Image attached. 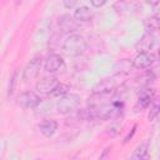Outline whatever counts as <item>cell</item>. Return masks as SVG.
<instances>
[{
	"instance_id": "cell-16",
	"label": "cell",
	"mask_w": 160,
	"mask_h": 160,
	"mask_svg": "<svg viewBox=\"0 0 160 160\" xmlns=\"http://www.w3.org/2000/svg\"><path fill=\"white\" fill-rule=\"evenodd\" d=\"M68 90H69V86H68V85L59 82V84L49 92V95H50L51 98H61L62 95H65V94L68 92Z\"/></svg>"
},
{
	"instance_id": "cell-13",
	"label": "cell",
	"mask_w": 160,
	"mask_h": 160,
	"mask_svg": "<svg viewBox=\"0 0 160 160\" xmlns=\"http://www.w3.org/2000/svg\"><path fill=\"white\" fill-rule=\"evenodd\" d=\"M74 19L79 22H88L92 19V11L88 6L76 8V10L74 11Z\"/></svg>"
},
{
	"instance_id": "cell-25",
	"label": "cell",
	"mask_w": 160,
	"mask_h": 160,
	"mask_svg": "<svg viewBox=\"0 0 160 160\" xmlns=\"http://www.w3.org/2000/svg\"><path fill=\"white\" fill-rule=\"evenodd\" d=\"M144 1L149 5H151V6H156L159 4V0H144Z\"/></svg>"
},
{
	"instance_id": "cell-9",
	"label": "cell",
	"mask_w": 160,
	"mask_h": 160,
	"mask_svg": "<svg viewBox=\"0 0 160 160\" xmlns=\"http://www.w3.org/2000/svg\"><path fill=\"white\" fill-rule=\"evenodd\" d=\"M62 66H64V59H62V56H60L59 54H50V55L46 58L45 64H44L45 71H48V72H50V74L59 71Z\"/></svg>"
},
{
	"instance_id": "cell-22",
	"label": "cell",
	"mask_w": 160,
	"mask_h": 160,
	"mask_svg": "<svg viewBox=\"0 0 160 160\" xmlns=\"http://www.w3.org/2000/svg\"><path fill=\"white\" fill-rule=\"evenodd\" d=\"M106 1H108V0H90V4H91L94 8L99 9V8L104 6V5L106 4Z\"/></svg>"
},
{
	"instance_id": "cell-10",
	"label": "cell",
	"mask_w": 160,
	"mask_h": 160,
	"mask_svg": "<svg viewBox=\"0 0 160 160\" xmlns=\"http://www.w3.org/2000/svg\"><path fill=\"white\" fill-rule=\"evenodd\" d=\"M59 84V80L56 76H45L41 80H39V82L36 84V90L41 94H49L56 85Z\"/></svg>"
},
{
	"instance_id": "cell-23",
	"label": "cell",
	"mask_w": 160,
	"mask_h": 160,
	"mask_svg": "<svg viewBox=\"0 0 160 160\" xmlns=\"http://www.w3.org/2000/svg\"><path fill=\"white\" fill-rule=\"evenodd\" d=\"M62 1H64V6L68 8V9L74 8L75 4H76V0H62Z\"/></svg>"
},
{
	"instance_id": "cell-14",
	"label": "cell",
	"mask_w": 160,
	"mask_h": 160,
	"mask_svg": "<svg viewBox=\"0 0 160 160\" xmlns=\"http://www.w3.org/2000/svg\"><path fill=\"white\" fill-rule=\"evenodd\" d=\"M131 159L134 160H145L149 159V146L148 144H140L139 146H136V149L134 150Z\"/></svg>"
},
{
	"instance_id": "cell-11",
	"label": "cell",
	"mask_w": 160,
	"mask_h": 160,
	"mask_svg": "<svg viewBox=\"0 0 160 160\" xmlns=\"http://www.w3.org/2000/svg\"><path fill=\"white\" fill-rule=\"evenodd\" d=\"M154 42H155V38H154V34H150V32H145L141 39L136 42V50L139 52H148L152 49L154 46Z\"/></svg>"
},
{
	"instance_id": "cell-7",
	"label": "cell",
	"mask_w": 160,
	"mask_h": 160,
	"mask_svg": "<svg viewBox=\"0 0 160 160\" xmlns=\"http://www.w3.org/2000/svg\"><path fill=\"white\" fill-rule=\"evenodd\" d=\"M155 60H156L155 55L148 51V52H139L131 62H132V68L141 70V69L151 68V66L154 65Z\"/></svg>"
},
{
	"instance_id": "cell-5",
	"label": "cell",
	"mask_w": 160,
	"mask_h": 160,
	"mask_svg": "<svg viewBox=\"0 0 160 160\" xmlns=\"http://www.w3.org/2000/svg\"><path fill=\"white\" fill-rule=\"evenodd\" d=\"M154 89L150 88V86H145V88H141L140 92H139V98H138V101L135 104V111L139 112L144 109H146L149 106V104L151 102L152 98H154Z\"/></svg>"
},
{
	"instance_id": "cell-27",
	"label": "cell",
	"mask_w": 160,
	"mask_h": 160,
	"mask_svg": "<svg viewBox=\"0 0 160 160\" xmlns=\"http://www.w3.org/2000/svg\"><path fill=\"white\" fill-rule=\"evenodd\" d=\"M121 1H130V0H121Z\"/></svg>"
},
{
	"instance_id": "cell-15",
	"label": "cell",
	"mask_w": 160,
	"mask_h": 160,
	"mask_svg": "<svg viewBox=\"0 0 160 160\" xmlns=\"http://www.w3.org/2000/svg\"><path fill=\"white\" fill-rule=\"evenodd\" d=\"M144 28H145L146 32L154 34L159 29V15L155 14L154 16H150V18L145 19L144 20Z\"/></svg>"
},
{
	"instance_id": "cell-6",
	"label": "cell",
	"mask_w": 160,
	"mask_h": 160,
	"mask_svg": "<svg viewBox=\"0 0 160 160\" xmlns=\"http://www.w3.org/2000/svg\"><path fill=\"white\" fill-rule=\"evenodd\" d=\"M41 99L34 91H25L18 96V104L24 109H34L40 104Z\"/></svg>"
},
{
	"instance_id": "cell-17",
	"label": "cell",
	"mask_w": 160,
	"mask_h": 160,
	"mask_svg": "<svg viewBox=\"0 0 160 160\" xmlns=\"http://www.w3.org/2000/svg\"><path fill=\"white\" fill-rule=\"evenodd\" d=\"M149 105H150V110H149V115H148V118H149L150 121H154V120L158 118V115H159V110H160L159 100H158V99H154V100H151V102H150Z\"/></svg>"
},
{
	"instance_id": "cell-21",
	"label": "cell",
	"mask_w": 160,
	"mask_h": 160,
	"mask_svg": "<svg viewBox=\"0 0 160 160\" xmlns=\"http://www.w3.org/2000/svg\"><path fill=\"white\" fill-rule=\"evenodd\" d=\"M118 129H119V124H116V122H112L110 126H109V134L111 135V136H115L116 134H118Z\"/></svg>"
},
{
	"instance_id": "cell-24",
	"label": "cell",
	"mask_w": 160,
	"mask_h": 160,
	"mask_svg": "<svg viewBox=\"0 0 160 160\" xmlns=\"http://www.w3.org/2000/svg\"><path fill=\"white\" fill-rule=\"evenodd\" d=\"M135 131H136V125H134V126H132V129H131V132H129V134L125 136V139H124V144H125V142H128V141H129V139H131V138H132V135L135 134Z\"/></svg>"
},
{
	"instance_id": "cell-3",
	"label": "cell",
	"mask_w": 160,
	"mask_h": 160,
	"mask_svg": "<svg viewBox=\"0 0 160 160\" xmlns=\"http://www.w3.org/2000/svg\"><path fill=\"white\" fill-rule=\"evenodd\" d=\"M80 96L74 92H66L61 98H59V101L56 104V110L59 114H70L71 111L76 110L80 105Z\"/></svg>"
},
{
	"instance_id": "cell-12",
	"label": "cell",
	"mask_w": 160,
	"mask_h": 160,
	"mask_svg": "<svg viewBox=\"0 0 160 160\" xmlns=\"http://www.w3.org/2000/svg\"><path fill=\"white\" fill-rule=\"evenodd\" d=\"M39 130L40 132L45 136V138H50L52 136L56 130H58V122L52 119H48V120H44L39 124Z\"/></svg>"
},
{
	"instance_id": "cell-2",
	"label": "cell",
	"mask_w": 160,
	"mask_h": 160,
	"mask_svg": "<svg viewBox=\"0 0 160 160\" xmlns=\"http://www.w3.org/2000/svg\"><path fill=\"white\" fill-rule=\"evenodd\" d=\"M120 75H114V76H110V78H105L102 80H100L92 89V94H96V95H100L102 98L110 95V94H114L116 91V89L120 86Z\"/></svg>"
},
{
	"instance_id": "cell-4",
	"label": "cell",
	"mask_w": 160,
	"mask_h": 160,
	"mask_svg": "<svg viewBox=\"0 0 160 160\" xmlns=\"http://www.w3.org/2000/svg\"><path fill=\"white\" fill-rule=\"evenodd\" d=\"M41 64H42V58L40 55L32 58L28 64L22 70V81L25 84L28 82H31L40 72V69H41Z\"/></svg>"
},
{
	"instance_id": "cell-1",
	"label": "cell",
	"mask_w": 160,
	"mask_h": 160,
	"mask_svg": "<svg viewBox=\"0 0 160 160\" xmlns=\"http://www.w3.org/2000/svg\"><path fill=\"white\" fill-rule=\"evenodd\" d=\"M86 40L79 34L69 35L62 42V50L69 56H79L86 50Z\"/></svg>"
},
{
	"instance_id": "cell-8",
	"label": "cell",
	"mask_w": 160,
	"mask_h": 160,
	"mask_svg": "<svg viewBox=\"0 0 160 160\" xmlns=\"http://www.w3.org/2000/svg\"><path fill=\"white\" fill-rule=\"evenodd\" d=\"M78 26H79L78 21L74 19V16H71L69 14H62L59 18V29L64 34L74 32L75 30H78Z\"/></svg>"
},
{
	"instance_id": "cell-19",
	"label": "cell",
	"mask_w": 160,
	"mask_h": 160,
	"mask_svg": "<svg viewBox=\"0 0 160 160\" xmlns=\"http://www.w3.org/2000/svg\"><path fill=\"white\" fill-rule=\"evenodd\" d=\"M116 66L120 68V70H118L116 72H118L119 75H121V74H126V72L130 71V69L132 68V62L129 61V60H120V61L116 64Z\"/></svg>"
},
{
	"instance_id": "cell-26",
	"label": "cell",
	"mask_w": 160,
	"mask_h": 160,
	"mask_svg": "<svg viewBox=\"0 0 160 160\" xmlns=\"http://www.w3.org/2000/svg\"><path fill=\"white\" fill-rule=\"evenodd\" d=\"M22 2V0H15V4L16 5H19V4H21Z\"/></svg>"
},
{
	"instance_id": "cell-18",
	"label": "cell",
	"mask_w": 160,
	"mask_h": 160,
	"mask_svg": "<svg viewBox=\"0 0 160 160\" xmlns=\"http://www.w3.org/2000/svg\"><path fill=\"white\" fill-rule=\"evenodd\" d=\"M154 80H155L154 72H152V71H148L146 74H144V75L141 76V80L139 79V84H141V86L145 88V86H150V84H152Z\"/></svg>"
},
{
	"instance_id": "cell-20",
	"label": "cell",
	"mask_w": 160,
	"mask_h": 160,
	"mask_svg": "<svg viewBox=\"0 0 160 160\" xmlns=\"http://www.w3.org/2000/svg\"><path fill=\"white\" fill-rule=\"evenodd\" d=\"M19 69H16L15 71H14V74H12V76L10 78V82H9V90H8V94L9 95H12L14 94V91H15V85H16V82H18V75H19V71H18Z\"/></svg>"
}]
</instances>
